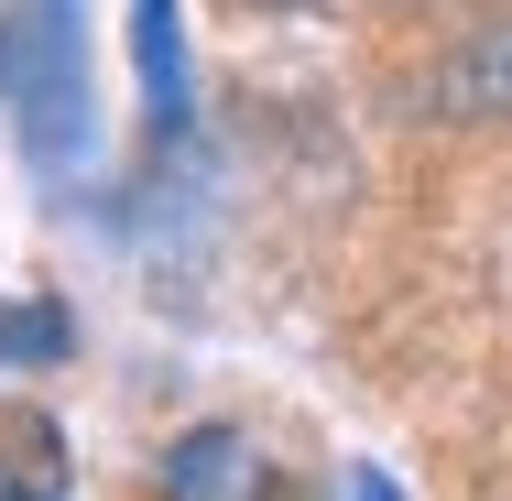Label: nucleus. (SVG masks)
<instances>
[{
    "label": "nucleus",
    "instance_id": "f257e3e1",
    "mask_svg": "<svg viewBox=\"0 0 512 501\" xmlns=\"http://www.w3.org/2000/svg\"><path fill=\"white\" fill-rule=\"evenodd\" d=\"M0 109H11V131L44 175H66L88 153V55H77L66 0H33V11L0 22Z\"/></svg>",
    "mask_w": 512,
    "mask_h": 501
},
{
    "label": "nucleus",
    "instance_id": "f03ea898",
    "mask_svg": "<svg viewBox=\"0 0 512 501\" xmlns=\"http://www.w3.org/2000/svg\"><path fill=\"white\" fill-rule=\"evenodd\" d=\"M425 109H436V120H469V131H512V11H502V22H480L469 44L436 55Z\"/></svg>",
    "mask_w": 512,
    "mask_h": 501
},
{
    "label": "nucleus",
    "instance_id": "7ed1b4c3",
    "mask_svg": "<svg viewBox=\"0 0 512 501\" xmlns=\"http://www.w3.org/2000/svg\"><path fill=\"white\" fill-rule=\"evenodd\" d=\"M131 66H142V109L175 131L186 120V22H175V0H131Z\"/></svg>",
    "mask_w": 512,
    "mask_h": 501
},
{
    "label": "nucleus",
    "instance_id": "20e7f679",
    "mask_svg": "<svg viewBox=\"0 0 512 501\" xmlns=\"http://www.w3.org/2000/svg\"><path fill=\"white\" fill-rule=\"evenodd\" d=\"M153 480H164V501H229V480H240V425H186Z\"/></svg>",
    "mask_w": 512,
    "mask_h": 501
},
{
    "label": "nucleus",
    "instance_id": "39448f33",
    "mask_svg": "<svg viewBox=\"0 0 512 501\" xmlns=\"http://www.w3.org/2000/svg\"><path fill=\"white\" fill-rule=\"evenodd\" d=\"M0 360H66V305H0Z\"/></svg>",
    "mask_w": 512,
    "mask_h": 501
},
{
    "label": "nucleus",
    "instance_id": "423d86ee",
    "mask_svg": "<svg viewBox=\"0 0 512 501\" xmlns=\"http://www.w3.org/2000/svg\"><path fill=\"white\" fill-rule=\"evenodd\" d=\"M349 501H404V491H393V469H349Z\"/></svg>",
    "mask_w": 512,
    "mask_h": 501
}]
</instances>
